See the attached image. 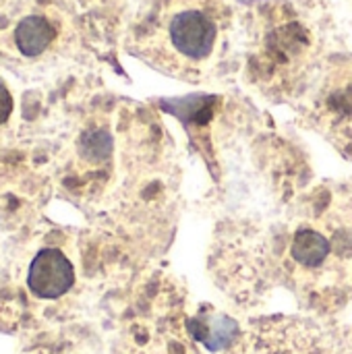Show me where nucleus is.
Instances as JSON below:
<instances>
[{
    "mask_svg": "<svg viewBox=\"0 0 352 354\" xmlns=\"http://www.w3.org/2000/svg\"><path fill=\"white\" fill-rule=\"evenodd\" d=\"M230 27V0H160L143 52L164 75L203 81L222 60Z\"/></svg>",
    "mask_w": 352,
    "mask_h": 354,
    "instance_id": "obj_1",
    "label": "nucleus"
},
{
    "mask_svg": "<svg viewBox=\"0 0 352 354\" xmlns=\"http://www.w3.org/2000/svg\"><path fill=\"white\" fill-rule=\"evenodd\" d=\"M232 354H344L336 336L324 326L299 317H274L251 326Z\"/></svg>",
    "mask_w": 352,
    "mask_h": 354,
    "instance_id": "obj_2",
    "label": "nucleus"
},
{
    "mask_svg": "<svg viewBox=\"0 0 352 354\" xmlns=\"http://www.w3.org/2000/svg\"><path fill=\"white\" fill-rule=\"evenodd\" d=\"M75 284V270L71 261L58 249L39 251L27 274V286L37 299H58L66 295Z\"/></svg>",
    "mask_w": 352,
    "mask_h": 354,
    "instance_id": "obj_3",
    "label": "nucleus"
},
{
    "mask_svg": "<svg viewBox=\"0 0 352 354\" xmlns=\"http://www.w3.org/2000/svg\"><path fill=\"white\" fill-rule=\"evenodd\" d=\"M56 31L52 23L41 15H29L21 19L15 29V44L23 56H39L52 44Z\"/></svg>",
    "mask_w": 352,
    "mask_h": 354,
    "instance_id": "obj_4",
    "label": "nucleus"
},
{
    "mask_svg": "<svg viewBox=\"0 0 352 354\" xmlns=\"http://www.w3.org/2000/svg\"><path fill=\"white\" fill-rule=\"evenodd\" d=\"M332 251V245L326 234L313 230V228H303L295 232L293 243H290V255L297 266H303L305 270H315L326 263L328 255Z\"/></svg>",
    "mask_w": 352,
    "mask_h": 354,
    "instance_id": "obj_5",
    "label": "nucleus"
},
{
    "mask_svg": "<svg viewBox=\"0 0 352 354\" xmlns=\"http://www.w3.org/2000/svg\"><path fill=\"white\" fill-rule=\"evenodd\" d=\"M12 112V97H10V91L0 83V124L8 120Z\"/></svg>",
    "mask_w": 352,
    "mask_h": 354,
    "instance_id": "obj_6",
    "label": "nucleus"
}]
</instances>
